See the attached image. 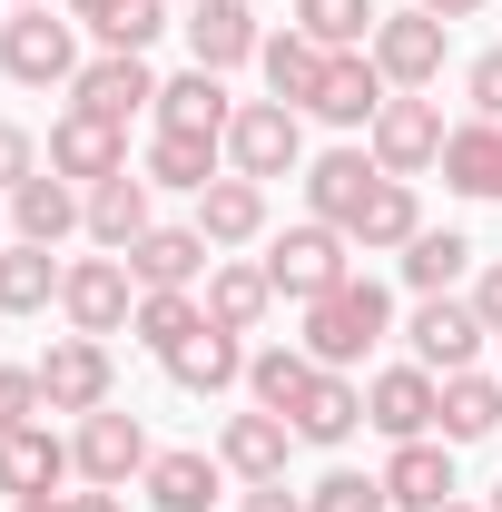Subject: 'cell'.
Returning a JSON list of instances; mask_svg holds the SVG:
<instances>
[{
    "label": "cell",
    "mask_w": 502,
    "mask_h": 512,
    "mask_svg": "<svg viewBox=\"0 0 502 512\" xmlns=\"http://www.w3.org/2000/svg\"><path fill=\"white\" fill-rule=\"evenodd\" d=\"M69 512H128L119 493H99V483H89V493H69Z\"/></svg>",
    "instance_id": "bcb514c9"
},
{
    "label": "cell",
    "mask_w": 502,
    "mask_h": 512,
    "mask_svg": "<svg viewBox=\"0 0 502 512\" xmlns=\"http://www.w3.org/2000/svg\"><path fill=\"white\" fill-rule=\"evenodd\" d=\"M473 316H483V335H502V256L473 276Z\"/></svg>",
    "instance_id": "ee69618b"
},
{
    "label": "cell",
    "mask_w": 502,
    "mask_h": 512,
    "mask_svg": "<svg viewBox=\"0 0 502 512\" xmlns=\"http://www.w3.org/2000/svg\"><path fill=\"white\" fill-rule=\"evenodd\" d=\"M424 237V197H414V178H384L375 197H365V217H355V247L365 256H404Z\"/></svg>",
    "instance_id": "d6a6232c"
},
{
    "label": "cell",
    "mask_w": 502,
    "mask_h": 512,
    "mask_svg": "<svg viewBox=\"0 0 502 512\" xmlns=\"http://www.w3.org/2000/svg\"><path fill=\"white\" fill-rule=\"evenodd\" d=\"M237 119V99H227V79L217 69H178V79H158V128H188V138H227Z\"/></svg>",
    "instance_id": "cb8c5ba5"
},
{
    "label": "cell",
    "mask_w": 502,
    "mask_h": 512,
    "mask_svg": "<svg viewBox=\"0 0 502 512\" xmlns=\"http://www.w3.org/2000/svg\"><path fill=\"white\" fill-rule=\"evenodd\" d=\"M69 109H89V119L128 128L138 109H158V69H148V50H99V60L69 79Z\"/></svg>",
    "instance_id": "8fae6325"
},
{
    "label": "cell",
    "mask_w": 502,
    "mask_h": 512,
    "mask_svg": "<svg viewBox=\"0 0 502 512\" xmlns=\"http://www.w3.org/2000/svg\"><path fill=\"white\" fill-rule=\"evenodd\" d=\"M79 30H99V50H148L168 30V0H69Z\"/></svg>",
    "instance_id": "8d00e7d4"
},
{
    "label": "cell",
    "mask_w": 502,
    "mask_h": 512,
    "mask_svg": "<svg viewBox=\"0 0 502 512\" xmlns=\"http://www.w3.org/2000/svg\"><path fill=\"white\" fill-rule=\"evenodd\" d=\"M207 266H217V247L197 237V217L188 227H148V237L128 247V276H138V286H207Z\"/></svg>",
    "instance_id": "d4e9b609"
},
{
    "label": "cell",
    "mask_w": 502,
    "mask_h": 512,
    "mask_svg": "<svg viewBox=\"0 0 502 512\" xmlns=\"http://www.w3.org/2000/svg\"><path fill=\"white\" fill-rule=\"evenodd\" d=\"M20 178H40V138L20 119H0V188H20Z\"/></svg>",
    "instance_id": "b9f144b4"
},
{
    "label": "cell",
    "mask_w": 502,
    "mask_h": 512,
    "mask_svg": "<svg viewBox=\"0 0 502 512\" xmlns=\"http://www.w3.org/2000/svg\"><path fill=\"white\" fill-rule=\"evenodd\" d=\"M384 493H394V512H443L463 483H453V444L443 434H424V444H394V463H384Z\"/></svg>",
    "instance_id": "44dd1931"
},
{
    "label": "cell",
    "mask_w": 502,
    "mask_h": 512,
    "mask_svg": "<svg viewBox=\"0 0 502 512\" xmlns=\"http://www.w3.org/2000/svg\"><path fill=\"white\" fill-rule=\"evenodd\" d=\"M434 414H443V375H424V365H384L365 384V424H375L384 444H424Z\"/></svg>",
    "instance_id": "7c38bea8"
},
{
    "label": "cell",
    "mask_w": 502,
    "mask_h": 512,
    "mask_svg": "<svg viewBox=\"0 0 502 512\" xmlns=\"http://www.w3.org/2000/svg\"><path fill=\"white\" fill-rule=\"evenodd\" d=\"M256 50H266V20H256L247 0H197V10H188V60L197 69L227 79V69H247Z\"/></svg>",
    "instance_id": "2e32d148"
},
{
    "label": "cell",
    "mask_w": 502,
    "mask_h": 512,
    "mask_svg": "<svg viewBox=\"0 0 502 512\" xmlns=\"http://www.w3.org/2000/svg\"><path fill=\"white\" fill-rule=\"evenodd\" d=\"M227 168L256 178V188L296 178V168H306V109H286V99H237V119H227Z\"/></svg>",
    "instance_id": "7a4b0ae2"
},
{
    "label": "cell",
    "mask_w": 502,
    "mask_h": 512,
    "mask_svg": "<svg viewBox=\"0 0 502 512\" xmlns=\"http://www.w3.org/2000/svg\"><path fill=\"white\" fill-rule=\"evenodd\" d=\"M89 227V188H69L60 168H40V178H20L10 188V237H30V247H60Z\"/></svg>",
    "instance_id": "9a60e30c"
},
{
    "label": "cell",
    "mask_w": 502,
    "mask_h": 512,
    "mask_svg": "<svg viewBox=\"0 0 502 512\" xmlns=\"http://www.w3.org/2000/svg\"><path fill=\"white\" fill-rule=\"evenodd\" d=\"M414 10H434V20H473L483 0H414Z\"/></svg>",
    "instance_id": "7dc6e473"
},
{
    "label": "cell",
    "mask_w": 502,
    "mask_h": 512,
    "mask_svg": "<svg viewBox=\"0 0 502 512\" xmlns=\"http://www.w3.org/2000/svg\"><path fill=\"white\" fill-rule=\"evenodd\" d=\"M315 384V355L306 345H247V404L266 414H296V394Z\"/></svg>",
    "instance_id": "74e56055"
},
{
    "label": "cell",
    "mask_w": 502,
    "mask_h": 512,
    "mask_svg": "<svg viewBox=\"0 0 502 512\" xmlns=\"http://www.w3.org/2000/svg\"><path fill=\"white\" fill-rule=\"evenodd\" d=\"M138 483H148V503H158V512H217V493H227V463L178 444V453H158Z\"/></svg>",
    "instance_id": "83f0119b"
},
{
    "label": "cell",
    "mask_w": 502,
    "mask_h": 512,
    "mask_svg": "<svg viewBox=\"0 0 502 512\" xmlns=\"http://www.w3.org/2000/svg\"><path fill=\"white\" fill-rule=\"evenodd\" d=\"M197 325H207V296H197V286H138V316H128V335H138L158 365L188 345Z\"/></svg>",
    "instance_id": "4dcf8cb0"
},
{
    "label": "cell",
    "mask_w": 502,
    "mask_h": 512,
    "mask_svg": "<svg viewBox=\"0 0 502 512\" xmlns=\"http://www.w3.org/2000/svg\"><path fill=\"white\" fill-rule=\"evenodd\" d=\"M10 512H69V493H30V503H10Z\"/></svg>",
    "instance_id": "c3c4849f"
},
{
    "label": "cell",
    "mask_w": 502,
    "mask_h": 512,
    "mask_svg": "<svg viewBox=\"0 0 502 512\" xmlns=\"http://www.w3.org/2000/svg\"><path fill=\"white\" fill-rule=\"evenodd\" d=\"M148 227H158V217H148V178H138V168H119V178H99V188H89V247L128 256Z\"/></svg>",
    "instance_id": "f1b7e54d"
},
{
    "label": "cell",
    "mask_w": 502,
    "mask_h": 512,
    "mask_svg": "<svg viewBox=\"0 0 502 512\" xmlns=\"http://www.w3.org/2000/svg\"><path fill=\"white\" fill-rule=\"evenodd\" d=\"M325 60H335V50H315L306 30L286 20V30H266V50H256V79H266V99H286V109H315V89H325Z\"/></svg>",
    "instance_id": "7402d4cb"
},
{
    "label": "cell",
    "mask_w": 502,
    "mask_h": 512,
    "mask_svg": "<svg viewBox=\"0 0 502 512\" xmlns=\"http://www.w3.org/2000/svg\"><path fill=\"white\" fill-rule=\"evenodd\" d=\"M384 99H394V79L375 69V50H335L325 60V89H315V119L325 128H375Z\"/></svg>",
    "instance_id": "e0dca14e"
},
{
    "label": "cell",
    "mask_w": 502,
    "mask_h": 512,
    "mask_svg": "<svg viewBox=\"0 0 502 512\" xmlns=\"http://www.w3.org/2000/svg\"><path fill=\"white\" fill-rule=\"evenodd\" d=\"M443 188L473 207H502V119H463L443 138Z\"/></svg>",
    "instance_id": "ffe728a7"
},
{
    "label": "cell",
    "mask_w": 502,
    "mask_h": 512,
    "mask_svg": "<svg viewBox=\"0 0 502 512\" xmlns=\"http://www.w3.org/2000/svg\"><path fill=\"white\" fill-rule=\"evenodd\" d=\"M197 296H207V316L237 325V335H256V325H266V306H276V286H266V266H256V256H217Z\"/></svg>",
    "instance_id": "f546056e"
},
{
    "label": "cell",
    "mask_w": 502,
    "mask_h": 512,
    "mask_svg": "<svg viewBox=\"0 0 502 512\" xmlns=\"http://www.w3.org/2000/svg\"><path fill=\"white\" fill-rule=\"evenodd\" d=\"M286 20H296V30H306L315 50H365V40H375V0H296V10H286Z\"/></svg>",
    "instance_id": "f35d334b"
},
{
    "label": "cell",
    "mask_w": 502,
    "mask_h": 512,
    "mask_svg": "<svg viewBox=\"0 0 502 512\" xmlns=\"http://www.w3.org/2000/svg\"><path fill=\"white\" fill-rule=\"evenodd\" d=\"M463 99H473V119H502V50H483L463 69Z\"/></svg>",
    "instance_id": "7bdbcfd3"
},
{
    "label": "cell",
    "mask_w": 502,
    "mask_h": 512,
    "mask_svg": "<svg viewBox=\"0 0 502 512\" xmlns=\"http://www.w3.org/2000/svg\"><path fill=\"white\" fill-rule=\"evenodd\" d=\"M384 335H394V296H384L375 276H345V286H325L306 306V335H296V345H306L325 375H355Z\"/></svg>",
    "instance_id": "6da1fadb"
},
{
    "label": "cell",
    "mask_w": 502,
    "mask_h": 512,
    "mask_svg": "<svg viewBox=\"0 0 502 512\" xmlns=\"http://www.w3.org/2000/svg\"><path fill=\"white\" fill-rule=\"evenodd\" d=\"M375 69L394 79V89H434L443 60H453V20H434V10H394V20H375Z\"/></svg>",
    "instance_id": "9c48e42d"
},
{
    "label": "cell",
    "mask_w": 502,
    "mask_h": 512,
    "mask_svg": "<svg viewBox=\"0 0 502 512\" xmlns=\"http://www.w3.org/2000/svg\"><path fill=\"white\" fill-rule=\"evenodd\" d=\"M345 247H355L345 227H325V217H296L286 237H266V256H256V266H266V286H276V296L315 306L325 286H345V276H355V256H345Z\"/></svg>",
    "instance_id": "3957f363"
},
{
    "label": "cell",
    "mask_w": 502,
    "mask_h": 512,
    "mask_svg": "<svg viewBox=\"0 0 502 512\" xmlns=\"http://www.w3.org/2000/svg\"><path fill=\"white\" fill-rule=\"evenodd\" d=\"M148 463H158V453H148V424H138V414H119V404L79 414V434H69V473H79V483H99V493H128Z\"/></svg>",
    "instance_id": "8992f818"
},
{
    "label": "cell",
    "mask_w": 502,
    "mask_h": 512,
    "mask_svg": "<svg viewBox=\"0 0 502 512\" xmlns=\"http://www.w3.org/2000/svg\"><path fill=\"white\" fill-rule=\"evenodd\" d=\"M493 384H502V365H493Z\"/></svg>",
    "instance_id": "f5cc1de1"
},
{
    "label": "cell",
    "mask_w": 502,
    "mask_h": 512,
    "mask_svg": "<svg viewBox=\"0 0 502 512\" xmlns=\"http://www.w3.org/2000/svg\"><path fill=\"white\" fill-rule=\"evenodd\" d=\"M237 512H306V493H286V483H247Z\"/></svg>",
    "instance_id": "f6af8a7d"
},
{
    "label": "cell",
    "mask_w": 502,
    "mask_h": 512,
    "mask_svg": "<svg viewBox=\"0 0 502 512\" xmlns=\"http://www.w3.org/2000/svg\"><path fill=\"white\" fill-rule=\"evenodd\" d=\"M217 158H227V138H188V128H158V138H148V158H138V178H148V188H207V178H227V168H217Z\"/></svg>",
    "instance_id": "1f68e13d"
},
{
    "label": "cell",
    "mask_w": 502,
    "mask_h": 512,
    "mask_svg": "<svg viewBox=\"0 0 502 512\" xmlns=\"http://www.w3.org/2000/svg\"><path fill=\"white\" fill-rule=\"evenodd\" d=\"M443 512H483V503H463V493H453V503H443Z\"/></svg>",
    "instance_id": "681fc988"
},
{
    "label": "cell",
    "mask_w": 502,
    "mask_h": 512,
    "mask_svg": "<svg viewBox=\"0 0 502 512\" xmlns=\"http://www.w3.org/2000/svg\"><path fill=\"white\" fill-rule=\"evenodd\" d=\"M50 168H60L69 188H99V178H119V168H128V128L89 119V109H69V119L50 128Z\"/></svg>",
    "instance_id": "ac0fdd59"
},
{
    "label": "cell",
    "mask_w": 502,
    "mask_h": 512,
    "mask_svg": "<svg viewBox=\"0 0 502 512\" xmlns=\"http://www.w3.org/2000/svg\"><path fill=\"white\" fill-rule=\"evenodd\" d=\"M168 384H178V394H227V384H247V335L207 316L188 345L168 355Z\"/></svg>",
    "instance_id": "d6986e66"
},
{
    "label": "cell",
    "mask_w": 502,
    "mask_h": 512,
    "mask_svg": "<svg viewBox=\"0 0 502 512\" xmlns=\"http://www.w3.org/2000/svg\"><path fill=\"white\" fill-rule=\"evenodd\" d=\"M286 424H296V444H325V453H335L355 424H365V384H355V375H325V365H315V384L296 394V414H286Z\"/></svg>",
    "instance_id": "4316f807"
},
{
    "label": "cell",
    "mask_w": 502,
    "mask_h": 512,
    "mask_svg": "<svg viewBox=\"0 0 502 512\" xmlns=\"http://www.w3.org/2000/svg\"><path fill=\"white\" fill-rule=\"evenodd\" d=\"M60 316L69 335H128V316H138V276H128V256H69L60 266Z\"/></svg>",
    "instance_id": "277c9868"
},
{
    "label": "cell",
    "mask_w": 502,
    "mask_h": 512,
    "mask_svg": "<svg viewBox=\"0 0 502 512\" xmlns=\"http://www.w3.org/2000/svg\"><path fill=\"white\" fill-rule=\"evenodd\" d=\"M404 345H414L424 375H473V355H483V316H473V296H414Z\"/></svg>",
    "instance_id": "30bf717a"
},
{
    "label": "cell",
    "mask_w": 502,
    "mask_h": 512,
    "mask_svg": "<svg viewBox=\"0 0 502 512\" xmlns=\"http://www.w3.org/2000/svg\"><path fill=\"white\" fill-rule=\"evenodd\" d=\"M0 69L20 79V89H69L79 79V20H50V10H10L0 20Z\"/></svg>",
    "instance_id": "52a82bcc"
},
{
    "label": "cell",
    "mask_w": 502,
    "mask_h": 512,
    "mask_svg": "<svg viewBox=\"0 0 502 512\" xmlns=\"http://www.w3.org/2000/svg\"><path fill=\"white\" fill-rule=\"evenodd\" d=\"M394 266H404V286H414V296H453V286L473 276V237H453V227H424V237L394 256Z\"/></svg>",
    "instance_id": "d590c367"
},
{
    "label": "cell",
    "mask_w": 502,
    "mask_h": 512,
    "mask_svg": "<svg viewBox=\"0 0 502 512\" xmlns=\"http://www.w3.org/2000/svg\"><path fill=\"white\" fill-rule=\"evenodd\" d=\"M60 473H69V444L50 434V414H40V424H10V434H0V493H10V503L50 493Z\"/></svg>",
    "instance_id": "484cf974"
},
{
    "label": "cell",
    "mask_w": 502,
    "mask_h": 512,
    "mask_svg": "<svg viewBox=\"0 0 502 512\" xmlns=\"http://www.w3.org/2000/svg\"><path fill=\"white\" fill-rule=\"evenodd\" d=\"M50 306H60V266H50V247L10 237V247H0V316H50Z\"/></svg>",
    "instance_id": "e575fe53"
},
{
    "label": "cell",
    "mask_w": 502,
    "mask_h": 512,
    "mask_svg": "<svg viewBox=\"0 0 502 512\" xmlns=\"http://www.w3.org/2000/svg\"><path fill=\"white\" fill-rule=\"evenodd\" d=\"M443 444H483V434H502V384L473 365V375H443V414H434Z\"/></svg>",
    "instance_id": "836d02e7"
},
{
    "label": "cell",
    "mask_w": 502,
    "mask_h": 512,
    "mask_svg": "<svg viewBox=\"0 0 502 512\" xmlns=\"http://www.w3.org/2000/svg\"><path fill=\"white\" fill-rule=\"evenodd\" d=\"M306 512H394V493H384V473H345V463H335L306 493Z\"/></svg>",
    "instance_id": "ab89813d"
},
{
    "label": "cell",
    "mask_w": 502,
    "mask_h": 512,
    "mask_svg": "<svg viewBox=\"0 0 502 512\" xmlns=\"http://www.w3.org/2000/svg\"><path fill=\"white\" fill-rule=\"evenodd\" d=\"M286 453H296V424L266 414V404H247V414L217 424V463H227L237 483H286Z\"/></svg>",
    "instance_id": "5bb4252c"
},
{
    "label": "cell",
    "mask_w": 502,
    "mask_h": 512,
    "mask_svg": "<svg viewBox=\"0 0 502 512\" xmlns=\"http://www.w3.org/2000/svg\"><path fill=\"white\" fill-rule=\"evenodd\" d=\"M443 109L424 99V89H394L375 109V128H365V148H375V168L384 178H424V168H443Z\"/></svg>",
    "instance_id": "ba28073f"
},
{
    "label": "cell",
    "mask_w": 502,
    "mask_h": 512,
    "mask_svg": "<svg viewBox=\"0 0 502 512\" xmlns=\"http://www.w3.org/2000/svg\"><path fill=\"white\" fill-rule=\"evenodd\" d=\"M20 10H50V0H20Z\"/></svg>",
    "instance_id": "816d5d0a"
},
{
    "label": "cell",
    "mask_w": 502,
    "mask_h": 512,
    "mask_svg": "<svg viewBox=\"0 0 502 512\" xmlns=\"http://www.w3.org/2000/svg\"><path fill=\"white\" fill-rule=\"evenodd\" d=\"M109 394H119L109 335H50V345H40V404H50V414H99Z\"/></svg>",
    "instance_id": "5b68a950"
},
{
    "label": "cell",
    "mask_w": 502,
    "mask_h": 512,
    "mask_svg": "<svg viewBox=\"0 0 502 512\" xmlns=\"http://www.w3.org/2000/svg\"><path fill=\"white\" fill-rule=\"evenodd\" d=\"M384 188L375 148H325V158H306V217H325V227H345L355 237V217H365V197Z\"/></svg>",
    "instance_id": "4fadbf2b"
},
{
    "label": "cell",
    "mask_w": 502,
    "mask_h": 512,
    "mask_svg": "<svg viewBox=\"0 0 502 512\" xmlns=\"http://www.w3.org/2000/svg\"><path fill=\"white\" fill-rule=\"evenodd\" d=\"M50 404H40V365H0V434L10 424H40Z\"/></svg>",
    "instance_id": "60d3db41"
},
{
    "label": "cell",
    "mask_w": 502,
    "mask_h": 512,
    "mask_svg": "<svg viewBox=\"0 0 502 512\" xmlns=\"http://www.w3.org/2000/svg\"><path fill=\"white\" fill-rule=\"evenodd\" d=\"M197 237H207V247H256V237H266V188L237 178V168L207 178V188H197Z\"/></svg>",
    "instance_id": "603a6c76"
},
{
    "label": "cell",
    "mask_w": 502,
    "mask_h": 512,
    "mask_svg": "<svg viewBox=\"0 0 502 512\" xmlns=\"http://www.w3.org/2000/svg\"><path fill=\"white\" fill-rule=\"evenodd\" d=\"M483 512H502V483H493V503H483Z\"/></svg>",
    "instance_id": "f907efd6"
}]
</instances>
